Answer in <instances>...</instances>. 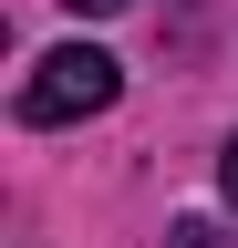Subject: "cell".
I'll return each mask as SVG.
<instances>
[{"label": "cell", "mask_w": 238, "mask_h": 248, "mask_svg": "<svg viewBox=\"0 0 238 248\" xmlns=\"http://www.w3.org/2000/svg\"><path fill=\"white\" fill-rule=\"evenodd\" d=\"M114 93H125V62L94 52V42H63V52L32 62V83H21V124H83V114H104Z\"/></svg>", "instance_id": "6da1fadb"}, {"label": "cell", "mask_w": 238, "mask_h": 248, "mask_svg": "<svg viewBox=\"0 0 238 248\" xmlns=\"http://www.w3.org/2000/svg\"><path fill=\"white\" fill-rule=\"evenodd\" d=\"M166 248H228V238L207 228V217H176V228H166Z\"/></svg>", "instance_id": "7a4b0ae2"}, {"label": "cell", "mask_w": 238, "mask_h": 248, "mask_svg": "<svg viewBox=\"0 0 238 248\" xmlns=\"http://www.w3.org/2000/svg\"><path fill=\"white\" fill-rule=\"evenodd\" d=\"M218 186H228V207H238V145H228V155H218Z\"/></svg>", "instance_id": "3957f363"}, {"label": "cell", "mask_w": 238, "mask_h": 248, "mask_svg": "<svg viewBox=\"0 0 238 248\" xmlns=\"http://www.w3.org/2000/svg\"><path fill=\"white\" fill-rule=\"evenodd\" d=\"M73 11H125V0H73Z\"/></svg>", "instance_id": "277c9868"}]
</instances>
